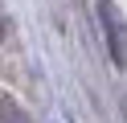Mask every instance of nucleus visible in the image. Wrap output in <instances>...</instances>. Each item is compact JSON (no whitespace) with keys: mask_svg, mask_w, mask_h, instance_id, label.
I'll return each instance as SVG.
<instances>
[{"mask_svg":"<svg viewBox=\"0 0 127 123\" xmlns=\"http://www.w3.org/2000/svg\"><path fill=\"white\" fill-rule=\"evenodd\" d=\"M102 29H107V45H111V57H115V66L123 70L127 66V21H123V12H119L111 0H102Z\"/></svg>","mask_w":127,"mask_h":123,"instance_id":"f257e3e1","label":"nucleus"},{"mask_svg":"<svg viewBox=\"0 0 127 123\" xmlns=\"http://www.w3.org/2000/svg\"><path fill=\"white\" fill-rule=\"evenodd\" d=\"M0 123H33V119H29L12 98H0Z\"/></svg>","mask_w":127,"mask_h":123,"instance_id":"f03ea898","label":"nucleus"},{"mask_svg":"<svg viewBox=\"0 0 127 123\" xmlns=\"http://www.w3.org/2000/svg\"><path fill=\"white\" fill-rule=\"evenodd\" d=\"M0 41H4V21H0Z\"/></svg>","mask_w":127,"mask_h":123,"instance_id":"7ed1b4c3","label":"nucleus"}]
</instances>
